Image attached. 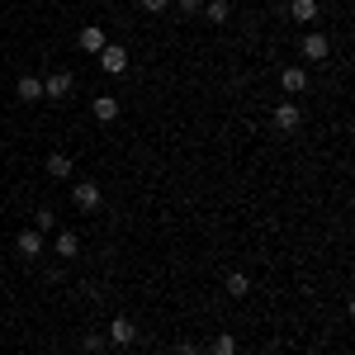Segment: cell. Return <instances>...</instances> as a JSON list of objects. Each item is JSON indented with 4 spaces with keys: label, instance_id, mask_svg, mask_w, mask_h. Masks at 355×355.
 <instances>
[{
    "label": "cell",
    "instance_id": "cell-24",
    "mask_svg": "<svg viewBox=\"0 0 355 355\" xmlns=\"http://www.w3.org/2000/svg\"><path fill=\"white\" fill-rule=\"evenodd\" d=\"M270 5H279V0H270Z\"/></svg>",
    "mask_w": 355,
    "mask_h": 355
},
{
    "label": "cell",
    "instance_id": "cell-15",
    "mask_svg": "<svg viewBox=\"0 0 355 355\" xmlns=\"http://www.w3.org/2000/svg\"><path fill=\"white\" fill-rule=\"evenodd\" d=\"M209 355H237V336H232V331H214Z\"/></svg>",
    "mask_w": 355,
    "mask_h": 355
},
{
    "label": "cell",
    "instance_id": "cell-22",
    "mask_svg": "<svg viewBox=\"0 0 355 355\" xmlns=\"http://www.w3.org/2000/svg\"><path fill=\"white\" fill-rule=\"evenodd\" d=\"M175 355H199V346H194V341H180V346H175Z\"/></svg>",
    "mask_w": 355,
    "mask_h": 355
},
{
    "label": "cell",
    "instance_id": "cell-17",
    "mask_svg": "<svg viewBox=\"0 0 355 355\" xmlns=\"http://www.w3.org/2000/svg\"><path fill=\"white\" fill-rule=\"evenodd\" d=\"M48 175H53V180H67V175H71V157H67V152H53V157H48Z\"/></svg>",
    "mask_w": 355,
    "mask_h": 355
},
{
    "label": "cell",
    "instance_id": "cell-4",
    "mask_svg": "<svg viewBox=\"0 0 355 355\" xmlns=\"http://www.w3.org/2000/svg\"><path fill=\"white\" fill-rule=\"evenodd\" d=\"M71 95V71L62 67V71H48L43 76V100H67Z\"/></svg>",
    "mask_w": 355,
    "mask_h": 355
},
{
    "label": "cell",
    "instance_id": "cell-1",
    "mask_svg": "<svg viewBox=\"0 0 355 355\" xmlns=\"http://www.w3.org/2000/svg\"><path fill=\"white\" fill-rule=\"evenodd\" d=\"M100 199H105V194H100V180H76V185H71V204H76L81 214H95Z\"/></svg>",
    "mask_w": 355,
    "mask_h": 355
},
{
    "label": "cell",
    "instance_id": "cell-2",
    "mask_svg": "<svg viewBox=\"0 0 355 355\" xmlns=\"http://www.w3.org/2000/svg\"><path fill=\"white\" fill-rule=\"evenodd\" d=\"M100 71H105V76H128V48L105 43V53H100Z\"/></svg>",
    "mask_w": 355,
    "mask_h": 355
},
{
    "label": "cell",
    "instance_id": "cell-3",
    "mask_svg": "<svg viewBox=\"0 0 355 355\" xmlns=\"http://www.w3.org/2000/svg\"><path fill=\"white\" fill-rule=\"evenodd\" d=\"M299 48H303V62H327V57H331V38L313 28V33H303Z\"/></svg>",
    "mask_w": 355,
    "mask_h": 355
},
{
    "label": "cell",
    "instance_id": "cell-20",
    "mask_svg": "<svg viewBox=\"0 0 355 355\" xmlns=\"http://www.w3.org/2000/svg\"><path fill=\"white\" fill-rule=\"evenodd\" d=\"M166 5H171V0H137V10H142V15H162Z\"/></svg>",
    "mask_w": 355,
    "mask_h": 355
},
{
    "label": "cell",
    "instance_id": "cell-10",
    "mask_svg": "<svg viewBox=\"0 0 355 355\" xmlns=\"http://www.w3.org/2000/svg\"><path fill=\"white\" fill-rule=\"evenodd\" d=\"M53 251H57V256H62V261H71V256H81V237L62 227V232H57V237H53Z\"/></svg>",
    "mask_w": 355,
    "mask_h": 355
},
{
    "label": "cell",
    "instance_id": "cell-12",
    "mask_svg": "<svg viewBox=\"0 0 355 355\" xmlns=\"http://www.w3.org/2000/svg\"><path fill=\"white\" fill-rule=\"evenodd\" d=\"M15 246H19V256H43V232H38V227H24Z\"/></svg>",
    "mask_w": 355,
    "mask_h": 355
},
{
    "label": "cell",
    "instance_id": "cell-8",
    "mask_svg": "<svg viewBox=\"0 0 355 355\" xmlns=\"http://www.w3.org/2000/svg\"><path fill=\"white\" fill-rule=\"evenodd\" d=\"M279 85H284V95L294 100V95L308 90V71H303V67H284V71H279Z\"/></svg>",
    "mask_w": 355,
    "mask_h": 355
},
{
    "label": "cell",
    "instance_id": "cell-9",
    "mask_svg": "<svg viewBox=\"0 0 355 355\" xmlns=\"http://www.w3.org/2000/svg\"><path fill=\"white\" fill-rule=\"evenodd\" d=\"M119 110H123V105H119L114 95H95V100H90V114H95L100 123H114V119H119Z\"/></svg>",
    "mask_w": 355,
    "mask_h": 355
},
{
    "label": "cell",
    "instance_id": "cell-7",
    "mask_svg": "<svg viewBox=\"0 0 355 355\" xmlns=\"http://www.w3.org/2000/svg\"><path fill=\"white\" fill-rule=\"evenodd\" d=\"M303 123V110L294 105V100H284V105H275V128H284V133H294Z\"/></svg>",
    "mask_w": 355,
    "mask_h": 355
},
{
    "label": "cell",
    "instance_id": "cell-16",
    "mask_svg": "<svg viewBox=\"0 0 355 355\" xmlns=\"http://www.w3.org/2000/svg\"><path fill=\"white\" fill-rule=\"evenodd\" d=\"M223 289H227V294H232V299H246V294H251V275L232 270V275H227V284H223Z\"/></svg>",
    "mask_w": 355,
    "mask_h": 355
},
{
    "label": "cell",
    "instance_id": "cell-19",
    "mask_svg": "<svg viewBox=\"0 0 355 355\" xmlns=\"http://www.w3.org/2000/svg\"><path fill=\"white\" fill-rule=\"evenodd\" d=\"M81 351H85V355L105 351V331H90V336H81Z\"/></svg>",
    "mask_w": 355,
    "mask_h": 355
},
{
    "label": "cell",
    "instance_id": "cell-6",
    "mask_svg": "<svg viewBox=\"0 0 355 355\" xmlns=\"http://www.w3.org/2000/svg\"><path fill=\"white\" fill-rule=\"evenodd\" d=\"M105 341H114V346H133V341H137L133 318H114V322H110V331H105Z\"/></svg>",
    "mask_w": 355,
    "mask_h": 355
},
{
    "label": "cell",
    "instance_id": "cell-5",
    "mask_svg": "<svg viewBox=\"0 0 355 355\" xmlns=\"http://www.w3.org/2000/svg\"><path fill=\"white\" fill-rule=\"evenodd\" d=\"M105 43H110V38H105V28H100V24H85L81 33H76V48H81V53H90V57L105 53Z\"/></svg>",
    "mask_w": 355,
    "mask_h": 355
},
{
    "label": "cell",
    "instance_id": "cell-14",
    "mask_svg": "<svg viewBox=\"0 0 355 355\" xmlns=\"http://www.w3.org/2000/svg\"><path fill=\"white\" fill-rule=\"evenodd\" d=\"M289 19L313 24V19H318V0H289Z\"/></svg>",
    "mask_w": 355,
    "mask_h": 355
},
{
    "label": "cell",
    "instance_id": "cell-11",
    "mask_svg": "<svg viewBox=\"0 0 355 355\" xmlns=\"http://www.w3.org/2000/svg\"><path fill=\"white\" fill-rule=\"evenodd\" d=\"M15 90H19V100H24V105H43V76H19Z\"/></svg>",
    "mask_w": 355,
    "mask_h": 355
},
{
    "label": "cell",
    "instance_id": "cell-13",
    "mask_svg": "<svg viewBox=\"0 0 355 355\" xmlns=\"http://www.w3.org/2000/svg\"><path fill=\"white\" fill-rule=\"evenodd\" d=\"M204 15H209V24H227L232 19V0H204Z\"/></svg>",
    "mask_w": 355,
    "mask_h": 355
},
{
    "label": "cell",
    "instance_id": "cell-18",
    "mask_svg": "<svg viewBox=\"0 0 355 355\" xmlns=\"http://www.w3.org/2000/svg\"><path fill=\"white\" fill-rule=\"evenodd\" d=\"M33 227H38V232H53V227H57V214H53V209H38V214H33Z\"/></svg>",
    "mask_w": 355,
    "mask_h": 355
},
{
    "label": "cell",
    "instance_id": "cell-21",
    "mask_svg": "<svg viewBox=\"0 0 355 355\" xmlns=\"http://www.w3.org/2000/svg\"><path fill=\"white\" fill-rule=\"evenodd\" d=\"M180 10H185V15H199V10H204V0H180Z\"/></svg>",
    "mask_w": 355,
    "mask_h": 355
},
{
    "label": "cell",
    "instance_id": "cell-23",
    "mask_svg": "<svg viewBox=\"0 0 355 355\" xmlns=\"http://www.w3.org/2000/svg\"><path fill=\"white\" fill-rule=\"evenodd\" d=\"M0 308H5V299H0Z\"/></svg>",
    "mask_w": 355,
    "mask_h": 355
}]
</instances>
